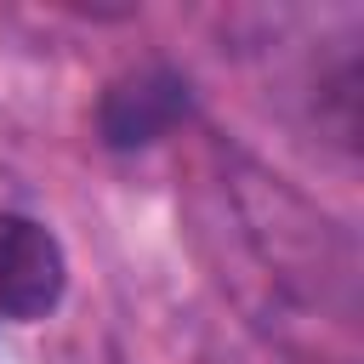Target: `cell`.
Segmentation results:
<instances>
[{
	"instance_id": "obj_1",
	"label": "cell",
	"mask_w": 364,
	"mask_h": 364,
	"mask_svg": "<svg viewBox=\"0 0 364 364\" xmlns=\"http://www.w3.org/2000/svg\"><path fill=\"white\" fill-rule=\"evenodd\" d=\"M68 284V262L63 245L46 222L6 210L0 216V318L34 324L63 301Z\"/></svg>"
},
{
	"instance_id": "obj_2",
	"label": "cell",
	"mask_w": 364,
	"mask_h": 364,
	"mask_svg": "<svg viewBox=\"0 0 364 364\" xmlns=\"http://www.w3.org/2000/svg\"><path fill=\"white\" fill-rule=\"evenodd\" d=\"M182 114H188V85H182V74L148 63V68L119 74V80L102 91L97 125H102V142H108V148H148V142L171 136Z\"/></svg>"
}]
</instances>
